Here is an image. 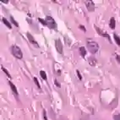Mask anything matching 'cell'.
Segmentation results:
<instances>
[{
    "label": "cell",
    "instance_id": "6da1fadb",
    "mask_svg": "<svg viewBox=\"0 0 120 120\" xmlns=\"http://www.w3.org/2000/svg\"><path fill=\"white\" fill-rule=\"evenodd\" d=\"M87 48H88V50L90 51V52L95 54L98 52L99 45H98V43L96 42V41L88 40L87 41Z\"/></svg>",
    "mask_w": 120,
    "mask_h": 120
},
{
    "label": "cell",
    "instance_id": "7a4b0ae2",
    "mask_svg": "<svg viewBox=\"0 0 120 120\" xmlns=\"http://www.w3.org/2000/svg\"><path fill=\"white\" fill-rule=\"evenodd\" d=\"M11 52L15 56V58H18V59H21L23 58V53H22L21 49L19 48L18 46L16 45H13L11 47Z\"/></svg>",
    "mask_w": 120,
    "mask_h": 120
},
{
    "label": "cell",
    "instance_id": "3957f363",
    "mask_svg": "<svg viewBox=\"0 0 120 120\" xmlns=\"http://www.w3.org/2000/svg\"><path fill=\"white\" fill-rule=\"evenodd\" d=\"M46 22H47V26L50 28V29H56L57 28V23L55 22L54 19L51 16H47L45 19Z\"/></svg>",
    "mask_w": 120,
    "mask_h": 120
},
{
    "label": "cell",
    "instance_id": "277c9868",
    "mask_svg": "<svg viewBox=\"0 0 120 120\" xmlns=\"http://www.w3.org/2000/svg\"><path fill=\"white\" fill-rule=\"evenodd\" d=\"M85 4H86V9L89 12H92V11L95 10V4L92 1L87 0V1H85Z\"/></svg>",
    "mask_w": 120,
    "mask_h": 120
},
{
    "label": "cell",
    "instance_id": "5b68a950",
    "mask_svg": "<svg viewBox=\"0 0 120 120\" xmlns=\"http://www.w3.org/2000/svg\"><path fill=\"white\" fill-rule=\"evenodd\" d=\"M55 46L58 52H59L60 54H63V44L59 39H56L55 40Z\"/></svg>",
    "mask_w": 120,
    "mask_h": 120
},
{
    "label": "cell",
    "instance_id": "8992f818",
    "mask_svg": "<svg viewBox=\"0 0 120 120\" xmlns=\"http://www.w3.org/2000/svg\"><path fill=\"white\" fill-rule=\"evenodd\" d=\"M26 36H27V38H28V40H29V41H30V42L31 43L33 46H35V47H37V48L40 47V46H39V44H38V42H37V41L35 40V38L32 37V36H31V35L30 34V33L28 32L27 34H26Z\"/></svg>",
    "mask_w": 120,
    "mask_h": 120
},
{
    "label": "cell",
    "instance_id": "52a82bcc",
    "mask_svg": "<svg viewBox=\"0 0 120 120\" xmlns=\"http://www.w3.org/2000/svg\"><path fill=\"white\" fill-rule=\"evenodd\" d=\"M96 30H97V33H98L99 35H101V37H106V38H107V39H108V41L111 42V38H110V37L108 36V34H107V32L103 31V30H101V29H99L97 26H96Z\"/></svg>",
    "mask_w": 120,
    "mask_h": 120
},
{
    "label": "cell",
    "instance_id": "ba28073f",
    "mask_svg": "<svg viewBox=\"0 0 120 120\" xmlns=\"http://www.w3.org/2000/svg\"><path fill=\"white\" fill-rule=\"evenodd\" d=\"M88 62H89V64H90V66H96L97 65V59L95 58H92V57H90L89 58V59H88Z\"/></svg>",
    "mask_w": 120,
    "mask_h": 120
},
{
    "label": "cell",
    "instance_id": "9c48e42d",
    "mask_svg": "<svg viewBox=\"0 0 120 120\" xmlns=\"http://www.w3.org/2000/svg\"><path fill=\"white\" fill-rule=\"evenodd\" d=\"M9 86H10L12 91H13V92L15 93L16 96H17V95H18V90H17V88H16V86H15L11 81H9Z\"/></svg>",
    "mask_w": 120,
    "mask_h": 120
},
{
    "label": "cell",
    "instance_id": "30bf717a",
    "mask_svg": "<svg viewBox=\"0 0 120 120\" xmlns=\"http://www.w3.org/2000/svg\"><path fill=\"white\" fill-rule=\"evenodd\" d=\"M109 26H110V28H111V29H112V30H114V29H115V27H116V21H115V19H114L113 17L110 19Z\"/></svg>",
    "mask_w": 120,
    "mask_h": 120
},
{
    "label": "cell",
    "instance_id": "8fae6325",
    "mask_svg": "<svg viewBox=\"0 0 120 120\" xmlns=\"http://www.w3.org/2000/svg\"><path fill=\"white\" fill-rule=\"evenodd\" d=\"M79 53H80V55H81L83 58H85V57H86V48H85L84 47H79Z\"/></svg>",
    "mask_w": 120,
    "mask_h": 120
},
{
    "label": "cell",
    "instance_id": "7c38bea8",
    "mask_svg": "<svg viewBox=\"0 0 120 120\" xmlns=\"http://www.w3.org/2000/svg\"><path fill=\"white\" fill-rule=\"evenodd\" d=\"M2 20H3V22H4V23L5 24V26H6L7 27L9 28V29H12V26H11L10 23H9V22L8 21V19H5V18H2Z\"/></svg>",
    "mask_w": 120,
    "mask_h": 120
},
{
    "label": "cell",
    "instance_id": "4fadbf2b",
    "mask_svg": "<svg viewBox=\"0 0 120 120\" xmlns=\"http://www.w3.org/2000/svg\"><path fill=\"white\" fill-rule=\"evenodd\" d=\"M113 38H114V41H115V42L117 43V45L120 47V37H118L117 34H114L113 35Z\"/></svg>",
    "mask_w": 120,
    "mask_h": 120
},
{
    "label": "cell",
    "instance_id": "5bb4252c",
    "mask_svg": "<svg viewBox=\"0 0 120 120\" xmlns=\"http://www.w3.org/2000/svg\"><path fill=\"white\" fill-rule=\"evenodd\" d=\"M40 75H41V77L42 78V79H44V80H47V75H46V72H45V71H43V70L40 71Z\"/></svg>",
    "mask_w": 120,
    "mask_h": 120
},
{
    "label": "cell",
    "instance_id": "9a60e30c",
    "mask_svg": "<svg viewBox=\"0 0 120 120\" xmlns=\"http://www.w3.org/2000/svg\"><path fill=\"white\" fill-rule=\"evenodd\" d=\"M10 20H11V22H12V24H13L14 26H15L16 27H19V24H18V22L16 21V20H15L12 16L10 17Z\"/></svg>",
    "mask_w": 120,
    "mask_h": 120
},
{
    "label": "cell",
    "instance_id": "2e32d148",
    "mask_svg": "<svg viewBox=\"0 0 120 120\" xmlns=\"http://www.w3.org/2000/svg\"><path fill=\"white\" fill-rule=\"evenodd\" d=\"M2 70L4 71V72L5 75H6L7 76H8V77H9V78H11V75H10V74L9 73V71L7 70V69H5V68H4V66H2Z\"/></svg>",
    "mask_w": 120,
    "mask_h": 120
},
{
    "label": "cell",
    "instance_id": "e0dca14e",
    "mask_svg": "<svg viewBox=\"0 0 120 120\" xmlns=\"http://www.w3.org/2000/svg\"><path fill=\"white\" fill-rule=\"evenodd\" d=\"M64 40H65V42H66L67 44H68V45H70L71 41H70V39H69V37L65 36V37H64Z\"/></svg>",
    "mask_w": 120,
    "mask_h": 120
},
{
    "label": "cell",
    "instance_id": "ac0fdd59",
    "mask_svg": "<svg viewBox=\"0 0 120 120\" xmlns=\"http://www.w3.org/2000/svg\"><path fill=\"white\" fill-rule=\"evenodd\" d=\"M38 20H39V22H41V23L42 24L43 26H47V22H46V20H44L43 19H41V18H38Z\"/></svg>",
    "mask_w": 120,
    "mask_h": 120
},
{
    "label": "cell",
    "instance_id": "d6986e66",
    "mask_svg": "<svg viewBox=\"0 0 120 120\" xmlns=\"http://www.w3.org/2000/svg\"><path fill=\"white\" fill-rule=\"evenodd\" d=\"M34 82L36 83V85H37V86L38 88H40L41 86H40V83H39V81H38V79H37V77H34Z\"/></svg>",
    "mask_w": 120,
    "mask_h": 120
},
{
    "label": "cell",
    "instance_id": "ffe728a7",
    "mask_svg": "<svg viewBox=\"0 0 120 120\" xmlns=\"http://www.w3.org/2000/svg\"><path fill=\"white\" fill-rule=\"evenodd\" d=\"M76 74H77V76H78V78H79V80H82V75H80L79 70H76Z\"/></svg>",
    "mask_w": 120,
    "mask_h": 120
},
{
    "label": "cell",
    "instance_id": "44dd1931",
    "mask_svg": "<svg viewBox=\"0 0 120 120\" xmlns=\"http://www.w3.org/2000/svg\"><path fill=\"white\" fill-rule=\"evenodd\" d=\"M114 120H120V114H116L113 116Z\"/></svg>",
    "mask_w": 120,
    "mask_h": 120
},
{
    "label": "cell",
    "instance_id": "7402d4cb",
    "mask_svg": "<svg viewBox=\"0 0 120 120\" xmlns=\"http://www.w3.org/2000/svg\"><path fill=\"white\" fill-rule=\"evenodd\" d=\"M79 29H81V30H83L84 32H86V28H85V26H82V25H80V26H79Z\"/></svg>",
    "mask_w": 120,
    "mask_h": 120
},
{
    "label": "cell",
    "instance_id": "603a6c76",
    "mask_svg": "<svg viewBox=\"0 0 120 120\" xmlns=\"http://www.w3.org/2000/svg\"><path fill=\"white\" fill-rule=\"evenodd\" d=\"M43 118H44V120H47V117L45 111H43Z\"/></svg>",
    "mask_w": 120,
    "mask_h": 120
},
{
    "label": "cell",
    "instance_id": "cb8c5ba5",
    "mask_svg": "<svg viewBox=\"0 0 120 120\" xmlns=\"http://www.w3.org/2000/svg\"><path fill=\"white\" fill-rule=\"evenodd\" d=\"M54 83H55V85H56V86H57V87H60V84L58 83L57 79H55V80H54Z\"/></svg>",
    "mask_w": 120,
    "mask_h": 120
},
{
    "label": "cell",
    "instance_id": "d4e9b609",
    "mask_svg": "<svg viewBox=\"0 0 120 120\" xmlns=\"http://www.w3.org/2000/svg\"><path fill=\"white\" fill-rule=\"evenodd\" d=\"M116 59H117V61H118V62L120 64V55H117V56H116Z\"/></svg>",
    "mask_w": 120,
    "mask_h": 120
},
{
    "label": "cell",
    "instance_id": "484cf974",
    "mask_svg": "<svg viewBox=\"0 0 120 120\" xmlns=\"http://www.w3.org/2000/svg\"><path fill=\"white\" fill-rule=\"evenodd\" d=\"M2 3H4V4H8L9 1H8V0H6V1H2Z\"/></svg>",
    "mask_w": 120,
    "mask_h": 120
}]
</instances>
